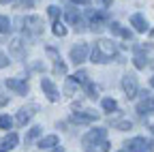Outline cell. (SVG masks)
<instances>
[{
	"instance_id": "cell-35",
	"label": "cell",
	"mask_w": 154,
	"mask_h": 152,
	"mask_svg": "<svg viewBox=\"0 0 154 152\" xmlns=\"http://www.w3.org/2000/svg\"><path fill=\"white\" fill-rule=\"evenodd\" d=\"M0 2H2V5H9V2H15V0H0Z\"/></svg>"
},
{
	"instance_id": "cell-13",
	"label": "cell",
	"mask_w": 154,
	"mask_h": 152,
	"mask_svg": "<svg viewBox=\"0 0 154 152\" xmlns=\"http://www.w3.org/2000/svg\"><path fill=\"white\" fill-rule=\"evenodd\" d=\"M56 146H58V135H45V137L38 139V148L41 150H51Z\"/></svg>"
},
{
	"instance_id": "cell-24",
	"label": "cell",
	"mask_w": 154,
	"mask_h": 152,
	"mask_svg": "<svg viewBox=\"0 0 154 152\" xmlns=\"http://www.w3.org/2000/svg\"><path fill=\"white\" fill-rule=\"evenodd\" d=\"M54 34H56V36H66V26L60 24V22H56V24H54Z\"/></svg>"
},
{
	"instance_id": "cell-5",
	"label": "cell",
	"mask_w": 154,
	"mask_h": 152,
	"mask_svg": "<svg viewBox=\"0 0 154 152\" xmlns=\"http://www.w3.org/2000/svg\"><path fill=\"white\" fill-rule=\"evenodd\" d=\"M71 60H73V64H82V62H86L88 60V56H90V45L88 43H77L75 47H71Z\"/></svg>"
},
{
	"instance_id": "cell-25",
	"label": "cell",
	"mask_w": 154,
	"mask_h": 152,
	"mask_svg": "<svg viewBox=\"0 0 154 152\" xmlns=\"http://www.w3.org/2000/svg\"><path fill=\"white\" fill-rule=\"evenodd\" d=\"M133 64H135V69H146V67H148L146 58H141V56H135V58H133Z\"/></svg>"
},
{
	"instance_id": "cell-1",
	"label": "cell",
	"mask_w": 154,
	"mask_h": 152,
	"mask_svg": "<svg viewBox=\"0 0 154 152\" xmlns=\"http://www.w3.org/2000/svg\"><path fill=\"white\" fill-rule=\"evenodd\" d=\"M116 54H118V49H116V45L107 39H99L94 43V47L90 49V60L94 64H105V62H111V58H116Z\"/></svg>"
},
{
	"instance_id": "cell-17",
	"label": "cell",
	"mask_w": 154,
	"mask_h": 152,
	"mask_svg": "<svg viewBox=\"0 0 154 152\" xmlns=\"http://www.w3.org/2000/svg\"><path fill=\"white\" fill-rule=\"evenodd\" d=\"M101 107H103L105 111H116V109H118V103H116V99L107 97V99H103V101H101Z\"/></svg>"
},
{
	"instance_id": "cell-10",
	"label": "cell",
	"mask_w": 154,
	"mask_h": 152,
	"mask_svg": "<svg viewBox=\"0 0 154 152\" xmlns=\"http://www.w3.org/2000/svg\"><path fill=\"white\" fill-rule=\"evenodd\" d=\"M71 120L77 122V124H90L94 120H99V113L96 111H75Z\"/></svg>"
},
{
	"instance_id": "cell-34",
	"label": "cell",
	"mask_w": 154,
	"mask_h": 152,
	"mask_svg": "<svg viewBox=\"0 0 154 152\" xmlns=\"http://www.w3.org/2000/svg\"><path fill=\"white\" fill-rule=\"evenodd\" d=\"M49 152H64V150H62V148H51Z\"/></svg>"
},
{
	"instance_id": "cell-21",
	"label": "cell",
	"mask_w": 154,
	"mask_h": 152,
	"mask_svg": "<svg viewBox=\"0 0 154 152\" xmlns=\"http://www.w3.org/2000/svg\"><path fill=\"white\" fill-rule=\"evenodd\" d=\"M11 30V20L5 15H0V34H7Z\"/></svg>"
},
{
	"instance_id": "cell-8",
	"label": "cell",
	"mask_w": 154,
	"mask_h": 152,
	"mask_svg": "<svg viewBox=\"0 0 154 152\" xmlns=\"http://www.w3.org/2000/svg\"><path fill=\"white\" fill-rule=\"evenodd\" d=\"M41 88H43V94H45L51 103H56L58 99H60V92H58L56 84H54L49 77H43V79H41Z\"/></svg>"
},
{
	"instance_id": "cell-20",
	"label": "cell",
	"mask_w": 154,
	"mask_h": 152,
	"mask_svg": "<svg viewBox=\"0 0 154 152\" xmlns=\"http://www.w3.org/2000/svg\"><path fill=\"white\" fill-rule=\"evenodd\" d=\"M79 20H82V17H79V11H77V9H69L66 11V22L69 24H77Z\"/></svg>"
},
{
	"instance_id": "cell-28",
	"label": "cell",
	"mask_w": 154,
	"mask_h": 152,
	"mask_svg": "<svg viewBox=\"0 0 154 152\" xmlns=\"http://www.w3.org/2000/svg\"><path fill=\"white\" fill-rule=\"evenodd\" d=\"M73 90H75V82H73V79H69V82H66V86H64V94H69V97H71Z\"/></svg>"
},
{
	"instance_id": "cell-32",
	"label": "cell",
	"mask_w": 154,
	"mask_h": 152,
	"mask_svg": "<svg viewBox=\"0 0 154 152\" xmlns=\"http://www.w3.org/2000/svg\"><path fill=\"white\" fill-rule=\"evenodd\" d=\"M96 2H101V5H103V7H109V5H111V2H113V0H96Z\"/></svg>"
},
{
	"instance_id": "cell-15",
	"label": "cell",
	"mask_w": 154,
	"mask_h": 152,
	"mask_svg": "<svg viewBox=\"0 0 154 152\" xmlns=\"http://www.w3.org/2000/svg\"><path fill=\"white\" fill-rule=\"evenodd\" d=\"M84 90H86V97H88V99H99V88H96L90 79L84 84Z\"/></svg>"
},
{
	"instance_id": "cell-2",
	"label": "cell",
	"mask_w": 154,
	"mask_h": 152,
	"mask_svg": "<svg viewBox=\"0 0 154 152\" xmlns=\"http://www.w3.org/2000/svg\"><path fill=\"white\" fill-rule=\"evenodd\" d=\"M105 137H107V129L96 126V129H90V131L86 133V135L82 137V144H84L86 148H92V146H99Z\"/></svg>"
},
{
	"instance_id": "cell-4",
	"label": "cell",
	"mask_w": 154,
	"mask_h": 152,
	"mask_svg": "<svg viewBox=\"0 0 154 152\" xmlns=\"http://www.w3.org/2000/svg\"><path fill=\"white\" fill-rule=\"evenodd\" d=\"M124 146L128 152H154V141H150L146 137H133Z\"/></svg>"
},
{
	"instance_id": "cell-37",
	"label": "cell",
	"mask_w": 154,
	"mask_h": 152,
	"mask_svg": "<svg viewBox=\"0 0 154 152\" xmlns=\"http://www.w3.org/2000/svg\"><path fill=\"white\" fill-rule=\"evenodd\" d=\"M150 133H152V135H154V126H150Z\"/></svg>"
},
{
	"instance_id": "cell-36",
	"label": "cell",
	"mask_w": 154,
	"mask_h": 152,
	"mask_svg": "<svg viewBox=\"0 0 154 152\" xmlns=\"http://www.w3.org/2000/svg\"><path fill=\"white\" fill-rule=\"evenodd\" d=\"M150 86L154 88V75H152V77H150Z\"/></svg>"
},
{
	"instance_id": "cell-11",
	"label": "cell",
	"mask_w": 154,
	"mask_h": 152,
	"mask_svg": "<svg viewBox=\"0 0 154 152\" xmlns=\"http://www.w3.org/2000/svg\"><path fill=\"white\" fill-rule=\"evenodd\" d=\"M17 144H19L17 133H9V135H5L2 139H0V148L7 150V152H11L13 148H17Z\"/></svg>"
},
{
	"instance_id": "cell-30",
	"label": "cell",
	"mask_w": 154,
	"mask_h": 152,
	"mask_svg": "<svg viewBox=\"0 0 154 152\" xmlns=\"http://www.w3.org/2000/svg\"><path fill=\"white\" fill-rule=\"evenodd\" d=\"M99 146H101V152H109V148H111V146H109V141H107V139H103V141H101V144H99Z\"/></svg>"
},
{
	"instance_id": "cell-16",
	"label": "cell",
	"mask_w": 154,
	"mask_h": 152,
	"mask_svg": "<svg viewBox=\"0 0 154 152\" xmlns=\"http://www.w3.org/2000/svg\"><path fill=\"white\" fill-rule=\"evenodd\" d=\"M41 133H43V126H32V129L26 133V146H28V144H32L38 135H41Z\"/></svg>"
},
{
	"instance_id": "cell-6",
	"label": "cell",
	"mask_w": 154,
	"mask_h": 152,
	"mask_svg": "<svg viewBox=\"0 0 154 152\" xmlns=\"http://www.w3.org/2000/svg\"><path fill=\"white\" fill-rule=\"evenodd\" d=\"M122 90H124V94H126V99H135L139 94V86H137V77L135 75H124L122 77Z\"/></svg>"
},
{
	"instance_id": "cell-23",
	"label": "cell",
	"mask_w": 154,
	"mask_h": 152,
	"mask_svg": "<svg viewBox=\"0 0 154 152\" xmlns=\"http://www.w3.org/2000/svg\"><path fill=\"white\" fill-rule=\"evenodd\" d=\"M13 126V118L11 116H7V113H2V116H0V129H11Z\"/></svg>"
},
{
	"instance_id": "cell-22",
	"label": "cell",
	"mask_w": 154,
	"mask_h": 152,
	"mask_svg": "<svg viewBox=\"0 0 154 152\" xmlns=\"http://www.w3.org/2000/svg\"><path fill=\"white\" fill-rule=\"evenodd\" d=\"M54 73L56 75H66V64L60 60V58H56V64H54Z\"/></svg>"
},
{
	"instance_id": "cell-40",
	"label": "cell",
	"mask_w": 154,
	"mask_h": 152,
	"mask_svg": "<svg viewBox=\"0 0 154 152\" xmlns=\"http://www.w3.org/2000/svg\"><path fill=\"white\" fill-rule=\"evenodd\" d=\"M90 152H92V150H90Z\"/></svg>"
},
{
	"instance_id": "cell-26",
	"label": "cell",
	"mask_w": 154,
	"mask_h": 152,
	"mask_svg": "<svg viewBox=\"0 0 154 152\" xmlns=\"http://www.w3.org/2000/svg\"><path fill=\"white\" fill-rule=\"evenodd\" d=\"M47 15L51 17V20H58V15H60V7H56V5L47 7Z\"/></svg>"
},
{
	"instance_id": "cell-19",
	"label": "cell",
	"mask_w": 154,
	"mask_h": 152,
	"mask_svg": "<svg viewBox=\"0 0 154 152\" xmlns=\"http://www.w3.org/2000/svg\"><path fill=\"white\" fill-rule=\"evenodd\" d=\"M111 126L118 129V131H128V129H133V122L131 120H113Z\"/></svg>"
},
{
	"instance_id": "cell-33",
	"label": "cell",
	"mask_w": 154,
	"mask_h": 152,
	"mask_svg": "<svg viewBox=\"0 0 154 152\" xmlns=\"http://www.w3.org/2000/svg\"><path fill=\"white\" fill-rule=\"evenodd\" d=\"M73 2H75V5H88L90 0H73Z\"/></svg>"
},
{
	"instance_id": "cell-3",
	"label": "cell",
	"mask_w": 154,
	"mask_h": 152,
	"mask_svg": "<svg viewBox=\"0 0 154 152\" xmlns=\"http://www.w3.org/2000/svg\"><path fill=\"white\" fill-rule=\"evenodd\" d=\"M24 24V32L30 36H41L43 34V20L38 15H28L26 20H22Z\"/></svg>"
},
{
	"instance_id": "cell-27",
	"label": "cell",
	"mask_w": 154,
	"mask_h": 152,
	"mask_svg": "<svg viewBox=\"0 0 154 152\" xmlns=\"http://www.w3.org/2000/svg\"><path fill=\"white\" fill-rule=\"evenodd\" d=\"M109 30H111V34H118V36H122V26L118 24V22H113V24H109Z\"/></svg>"
},
{
	"instance_id": "cell-9",
	"label": "cell",
	"mask_w": 154,
	"mask_h": 152,
	"mask_svg": "<svg viewBox=\"0 0 154 152\" xmlns=\"http://www.w3.org/2000/svg\"><path fill=\"white\" fill-rule=\"evenodd\" d=\"M7 88L13 90L15 94H28V92H30V86H28L26 79H15V77L7 79Z\"/></svg>"
},
{
	"instance_id": "cell-29",
	"label": "cell",
	"mask_w": 154,
	"mask_h": 152,
	"mask_svg": "<svg viewBox=\"0 0 154 152\" xmlns=\"http://www.w3.org/2000/svg\"><path fill=\"white\" fill-rule=\"evenodd\" d=\"M5 67H9V58H7L2 51H0V69H5Z\"/></svg>"
},
{
	"instance_id": "cell-12",
	"label": "cell",
	"mask_w": 154,
	"mask_h": 152,
	"mask_svg": "<svg viewBox=\"0 0 154 152\" xmlns=\"http://www.w3.org/2000/svg\"><path fill=\"white\" fill-rule=\"evenodd\" d=\"M131 26L137 30V32H146V30H148V20H146L141 13H135V15L131 17Z\"/></svg>"
},
{
	"instance_id": "cell-14",
	"label": "cell",
	"mask_w": 154,
	"mask_h": 152,
	"mask_svg": "<svg viewBox=\"0 0 154 152\" xmlns=\"http://www.w3.org/2000/svg\"><path fill=\"white\" fill-rule=\"evenodd\" d=\"M24 45H26V43H24L22 39H13V41H11V54L17 56V58H24V54H26V51H24Z\"/></svg>"
},
{
	"instance_id": "cell-7",
	"label": "cell",
	"mask_w": 154,
	"mask_h": 152,
	"mask_svg": "<svg viewBox=\"0 0 154 152\" xmlns=\"http://www.w3.org/2000/svg\"><path fill=\"white\" fill-rule=\"evenodd\" d=\"M36 111H38V105H36V103H30L28 107H22V109L17 111V118H15L17 124H19V126H26V124L30 122V118L34 116Z\"/></svg>"
},
{
	"instance_id": "cell-38",
	"label": "cell",
	"mask_w": 154,
	"mask_h": 152,
	"mask_svg": "<svg viewBox=\"0 0 154 152\" xmlns=\"http://www.w3.org/2000/svg\"><path fill=\"white\" fill-rule=\"evenodd\" d=\"M0 152H7V150H2V148H0Z\"/></svg>"
},
{
	"instance_id": "cell-18",
	"label": "cell",
	"mask_w": 154,
	"mask_h": 152,
	"mask_svg": "<svg viewBox=\"0 0 154 152\" xmlns=\"http://www.w3.org/2000/svg\"><path fill=\"white\" fill-rule=\"evenodd\" d=\"M77 86H84L86 82H88V71H77L75 75H73V77H71Z\"/></svg>"
},
{
	"instance_id": "cell-31",
	"label": "cell",
	"mask_w": 154,
	"mask_h": 152,
	"mask_svg": "<svg viewBox=\"0 0 154 152\" xmlns=\"http://www.w3.org/2000/svg\"><path fill=\"white\" fill-rule=\"evenodd\" d=\"M34 2H36V0H22V5H24V7H28V9H30V7H34Z\"/></svg>"
},
{
	"instance_id": "cell-39",
	"label": "cell",
	"mask_w": 154,
	"mask_h": 152,
	"mask_svg": "<svg viewBox=\"0 0 154 152\" xmlns=\"http://www.w3.org/2000/svg\"><path fill=\"white\" fill-rule=\"evenodd\" d=\"M120 152H128V150H120Z\"/></svg>"
}]
</instances>
